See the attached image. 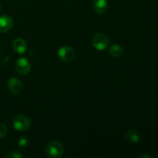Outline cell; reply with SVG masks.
Masks as SVG:
<instances>
[{
	"mask_svg": "<svg viewBox=\"0 0 158 158\" xmlns=\"http://www.w3.org/2000/svg\"><path fill=\"white\" fill-rule=\"evenodd\" d=\"M91 43L95 49L98 50H103L108 46L109 39L107 35L103 32H97L93 35Z\"/></svg>",
	"mask_w": 158,
	"mask_h": 158,
	"instance_id": "cell-3",
	"label": "cell"
},
{
	"mask_svg": "<svg viewBox=\"0 0 158 158\" xmlns=\"http://www.w3.org/2000/svg\"><path fill=\"white\" fill-rule=\"evenodd\" d=\"M7 127L3 123H0V139L3 138L7 134Z\"/></svg>",
	"mask_w": 158,
	"mask_h": 158,
	"instance_id": "cell-14",
	"label": "cell"
},
{
	"mask_svg": "<svg viewBox=\"0 0 158 158\" xmlns=\"http://www.w3.org/2000/svg\"><path fill=\"white\" fill-rule=\"evenodd\" d=\"M14 128L19 131H26L30 128L31 120L26 115H17L12 119Z\"/></svg>",
	"mask_w": 158,
	"mask_h": 158,
	"instance_id": "cell-2",
	"label": "cell"
},
{
	"mask_svg": "<svg viewBox=\"0 0 158 158\" xmlns=\"http://www.w3.org/2000/svg\"><path fill=\"white\" fill-rule=\"evenodd\" d=\"M93 9L98 15H103L107 9L106 0H95L93 4Z\"/></svg>",
	"mask_w": 158,
	"mask_h": 158,
	"instance_id": "cell-9",
	"label": "cell"
},
{
	"mask_svg": "<svg viewBox=\"0 0 158 158\" xmlns=\"http://www.w3.org/2000/svg\"><path fill=\"white\" fill-rule=\"evenodd\" d=\"M0 10H1V4H0Z\"/></svg>",
	"mask_w": 158,
	"mask_h": 158,
	"instance_id": "cell-16",
	"label": "cell"
},
{
	"mask_svg": "<svg viewBox=\"0 0 158 158\" xmlns=\"http://www.w3.org/2000/svg\"><path fill=\"white\" fill-rule=\"evenodd\" d=\"M109 53L114 58L118 59L123 55V50L121 46H119V45H113L110 47Z\"/></svg>",
	"mask_w": 158,
	"mask_h": 158,
	"instance_id": "cell-10",
	"label": "cell"
},
{
	"mask_svg": "<svg viewBox=\"0 0 158 158\" xmlns=\"http://www.w3.org/2000/svg\"><path fill=\"white\" fill-rule=\"evenodd\" d=\"M125 137L132 143H137L140 140V135L134 129H130L129 131H127L126 134H125Z\"/></svg>",
	"mask_w": 158,
	"mask_h": 158,
	"instance_id": "cell-11",
	"label": "cell"
},
{
	"mask_svg": "<svg viewBox=\"0 0 158 158\" xmlns=\"http://www.w3.org/2000/svg\"><path fill=\"white\" fill-rule=\"evenodd\" d=\"M12 48L15 52L22 54L26 52L27 49V43L23 39L16 38L12 42Z\"/></svg>",
	"mask_w": 158,
	"mask_h": 158,
	"instance_id": "cell-8",
	"label": "cell"
},
{
	"mask_svg": "<svg viewBox=\"0 0 158 158\" xmlns=\"http://www.w3.org/2000/svg\"><path fill=\"white\" fill-rule=\"evenodd\" d=\"M15 70L20 75H27L31 71V65L26 58H20L15 62Z\"/></svg>",
	"mask_w": 158,
	"mask_h": 158,
	"instance_id": "cell-6",
	"label": "cell"
},
{
	"mask_svg": "<svg viewBox=\"0 0 158 158\" xmlns=\"http://www.w3.org/2000/svg\"><path fill=\"white\" fill-rule=\"evenodd\" d=\"M6 158H22L23 157V155L20 152L15 151H12L8 152L7 154L5 155Z\"/></svg>",
	"mask_w": 158,
	"mask_h": 158,
	"instance_id": "cell-12",
	"label": "cell"
},
{
	"mask_svg": "<svg viewBox=\"0 0 158 158\" xmlns=\"http://www.w3.org/2000/svg\"><path fill=\"white\" fill-rule=\"evenodd\" d=\"M28 143H29V140H28V138L26 137H22L18 141L19 146L22 148H26L28 145Z\"/></svg>",
	"mask_w": 158,
	"mask_h": 158,
	"instance_id": "cell-13",
	"label": "cell"
},
{
	"mask_svg": "<svg viewBox=\"0 0 158 158\" xmlns=\"http://www.w3.org/2000/svg\"><path fill=\"white\" fill-rule=\"evenodd\" d=\"M13 26V20L8 15H0V33H6Z\"/></svg>",
	"mask_w": 158,
	"mask_h": 158,
	"instance_id": "cell-7",
	"label": "cell"
},
{
	"mask_svg": "<svg viewBox=\"0 0 158 158\" xmlns=\"http://www.w3.org/2000/svg\"><path fill=\"white\" fill-rule=\"evenodd\" d=\"M58 56L60 60L66 63H70L76 58V52L70 46H62L58 51Z\"/></svg>",
	"mask_w": 158,
	"mask_h": 158,
	"instance_id": "cell-4",
	"label": "cell"
},
{
	"mask_svg": "<svg viewBox=\"0 0 158 158\" xmlns=\"http://www.w3.org/2000/svg\"><path fill=\"white\" fill-rule=\"evenodd\" d=\"M8 89L12 95H19L23 92V83L16 77H12L8 81Z\"/></svg>",
	"mask_w": 158,
	"mask_h": 158,
	"instance_id": "cell-5",
	"label": "cell"
},
{
	"mask_svg": "<svg viewBox=\"0 0 158 158\" xmlns=\"http://www.w3.org/2000/svg\"><path fill=\"white\" fill-rule=\"evenodd\" d=\"M64 148L63 144L58 140H51L46 147V154L51 158H59L63 156Z\"/></svg>",
	"mask_w": 158,
	"mask_h": 158,
	"instance_id": "cell-1",
	"label": "cell"
},
{
	"mask_svg": "<svg viewBox=\"0 0 158 158\" xmlns=\"http://www.w3.org/2000/svg\"><path fill=\"white\" fill-rule=\"evenodd\" d=\"M140 157H150L148 155H143V156H140Z\"/></svg>",
	"mask_w": 158,
	"mask_h": 158,
	"instance_id": "cell-15",
	"label": "cell"
}]
</instances>
